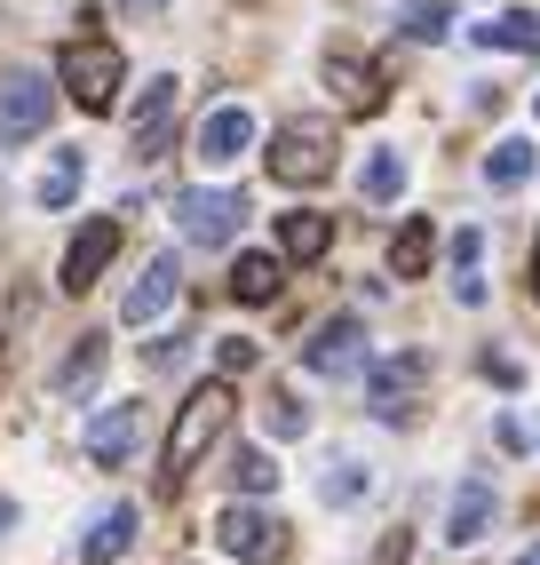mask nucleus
<instances>
[{"mask_svg":"<svg viewBox=\"0 0 540 565\" xmlns=\"http://www.w3.org/2000/svg\"><path fill=\"white\" fill-rule=\"evenodd\" d=\"M223 423H230V383H199L175 406V430H168V455H160V486H168V494L199 470V455L223 438Z\"/></svg>","mask_w":540,"mask_h":565,"instance_id":"1","label":"nucleus"},{"mask_svg":"<svg viewBox=\"0 0 540 565\" xmlns=\"http://www.w3.org/2000/svg\"><path fill=\"white\" fill-rule=\"evenodd\" d=\"M56 81H64V96L80 104V111H111V104H120V88H128V64H120V49H111V41L80 32V41L64 49Z\"/></svg>","mask_w":540,"mask_h":565,"instance_id":"2","label":"nucleus"},{"mask_svg":"<svg viewBox=\"0 0 540 565\" xmlns=\"http://www.w3.org/2000/svg\"><path fill=\"white\" fill-rule=\"evenodd\" d=\"M270 175L279 183H326L334 175V128L326 120H287L270 136Z\"/></svg>","mask_w":540,"mask_h":565,"instance_id":"3","label":"nucleus"},{"mask_svg":"<svg viewBox=\"0 0 540 565\" xmlns=\"http://www.w3.org/2000/svg\"><path fill=\"white\" fill-rule=\"evenodd\" d=\"M215 542L239 557V565H287V518H270L255 502H230L215 518Z\"/></svg>","mask_w":540,"mask_h":565,"instance_id":"4","label":"nucleus"},{"mask_svg":"<svg viewBox=\"0 0 540 565\" xmlns=\"http://www.w3.org/2000/svg\"><path fill=\"white\" fill-rule=\"evenodd\" d=\"M239 223H247V200H239V192H207V183L175 192V232H183L191 247H223Z\"/></svg>","mask_w":540,"mask_h":565,"instance_id":"5","label":"nucleus"},{"mask_svg":"<svg viewBox=\"0 0 540 565\" xmlns=\"http://www.w3.org/2000/svg\"><path fill=\"white\" fill-rule=\"evenodd\" d=\"M48 111H56V88L41 81V72H9L0 81V143H24V136H41L48 128Z\"/></svg>","mask_w":540,"mask_h":565,"instance_id":"6","label":"nucleus"},{"mask_svg":"<svg viewBox=\"0 0 540 565\" xmlns=\"http://www.w3.org/2000/svg\"><path fill=\"white\" fill-rule=\"evenodd\" d=\"M175 104H183V88L168 81V72H160V81H143V104L128 111V136H136L143 160H160L168 143H175Z\"/></svg>","mask_w":540,"mask_h":565,"instance_id":"7","label":"nucleus"},{"mask_svg":"<svg viewBox=\"0 0 540 565\" xmlns=\"http://www.w3.org/2000/svg\"><path fill=\"white\" fill-rule=\"evenodd\" d=\"M358 359H366V327L342 311V319H326L311 343H302V366L311 374H326V383H342V374H358Z\"/></svg>","mask_w":540,"mask_h":565,"instance_id":"8","label":"nucleus"},{"mask_svg":"<svg viewBox=\"0 0 540 565\" xmlns=\"http://www.w3.org/2000/svg\"><path fill=\"white\" fill-rule=\"evenodd\" d=\"M136 430H143V406H104L96 423L80 430V455H88L96 470H120V462L136 455Z\"/></svg>","mask_w":540,"mask_h":565,"instance_id":"9","label":"nucleus"},{"mask_svg":"<svg viewBox=\"0 0 540 565\" xmlns=\"http://www.w3.org/2000/svg\"><path fill=\"white\" fill-rule=\"evenodd\" d=\"M111 255H120V223L104 215V223H88V232L64 247V295H88V287H96V271H104Z\"/></svg>","mask_w":540,"mask_h":565,"instance_id":"10","label":"nucleus"},{"mask_svg":"<svg viewBox=\"0 0 540 565\" xmlns=\"http://www.w3.org/2000/svg\"><path fill=\"white\" fill-rule=\"evenodd\" d=\"M247 143H255V111H247V104H223L215 120H199V168L247 160Z\"/></svg>","mask_w":540,"mask_h":565,"instance_id":"11","label":"nucleus"},{"mask_svg":"<svg viewBox=\"0 0 540 565\" xmlns=\"http://www.w3.org/2000/svg\"><path fill=\"white\" fill-rule=\"evenodd\" d=\"M168 303H175V255H151L143 271H136V287L120 295V319H128V327H151Z\"/></svg>","mask_w":540,"mask_h":565,"instance_id":"12","label":"nucleus"},{"mask_svg":"<svg viewBox=\"0 0 540 565\" xmlns=\"http://www.w3.org/2000/svg\"><path fill=\"white\" fill-rule=\"evenodd\" d=\"M493 518H500V494H493L485 478H469V486L453 494V510H445V534H453V550L485 542V534H493Z\"/></svg>","mask_w":540,"mask_h":565,"instance_id":"13","label":"nucleus"},{"mask_svg":"<svg viewBox=\"0 0 540 565\" xmlns=\"http://www.w3.org/2000/svg\"><path fill=\"white\" fill-rule=\"evenodd\" d=\"M421 383H430V366H421V359H381V366H374V414H390V423H398V414H413Z\"/></svg>","mask_w":540,"mask_h":565,"instance_id":"14","label":"nucleus"},{"mask_svg":"<svg viewBox=\"0 0 540 565\" xmlns=\"http://www.w3.org/2000/svg\"><path fill=\"white\" fill-rule=\"evenodd\" d=\"M469 41L477 49H500V56H540V17L532 9H500L485 24H469Z\"/></svg>","mask_w":540,"mask_h":565,"instance_id":"15","label":"nucleus"},{"mask_svg":"<svg viewBox=\"0 0 540 565\" xmlns=\"http://www.w3.org/2000/svg\"><path fill=\"white\" fill-rule=\"evenodd\" d=\"M326 88H334V104L350 111V120H366V111H381V81L366 64H350V56H326Z\"/></svg>","mask_w":540,"mask_h":565,"instance_id":"16","label":"nucleus"},{"mask_svg":"<svg viewBox=\"0 0 540 565\" xmlns=\"http://www.w3.org/2000/svg\"><path fill=\"white\" fill-rule=\"evenodd\" d=\"M279 247H287V263H318V255L334 247V215H318V207L279 215Z\"/></svg>","mask_w":540,"mask_h":565,"instance_id":"17","label":"nucleus"},{"mask_svg":"<svg viewBox=\"0 0 540 565\" xmlns=\"http://www.w3.org/2000/svg\"><path fill=\"white\" fill-rule=\"evenodd\" d=\"M136 525H143V518H136V502L104 510V518H96V534L80 542V557H88V565H111V557H128V550H136Z\"/></svg>","mask_w":540,"mask_h":565,"instance_id":"18","label":"nucleus"},{"mask_svg":"<svg viewBox=\"0 0 540 565\" xmlns=\"http://www.w3.org/2000/svg\"><path fill=\"white\" fill-rule=\"evenodd\" d=\"M279 287H287L279 255H239L230 263V303H279Z\"/></svg>","mask_w":540,"mask_h":565,"instance_id":"19","label":"nucleus"},{"mask_svg":"<svg viewBox=\"0 0 540 565\" xmlns=\"http://www.w3.org/2000/svg\"><path fill=\"white\" fill-rule=\"evenodd\" d=\"M532 168H540V152H532L525 136H509V143H493V152H485V183H493V192H517V183H532Z\"/></svg>","mask_w":540,"mask_h":565,"instance_id":"20","label":"nucleus"},{"mask_svg":"<svg viewBox=\"0 0 540 565\" xmlns=\"http://www.w3.org/2000/svg\"><path fill=\"white\" fill-rule=\"evenodd\" d=\"M390 271H398V279H421V271H430V223H421V215L398 223V239H390Z\"/></svg>","mask_w":540,"mask_h":565,"instance_id":"21","label":"nucleus"},{"mask_svg":"<svg viewBox=\"0 0 540 565\" xmlns=\"http://www.w3.org/2000/svg\"><path fill=\"white\" fill-rule=\"evenodd\" d=\"M80 183H88V160L80 152H56L48 175H41V207H72V200H80Z\"/></svg>","mask_w":540,"mask_h":565,"instance_id":"22","label":"nucleus"},{"mask_svg":"<svg viewBox=\"0 0 540 565\" xmlns=\"http://www.w3.org/2000/svg\"><path fill=\"white\" fill-rule=\"evenodd\" d=\"M96 374H104V334H80V351H72V359L56 366V391H64V398H80V391L96 383Z\"/></svg>","mask_w":540,"mask_h":565,"instance_id":"23","label":"nucleus"},{"mask_svg":"<svg viewBox=\"0 0 540 565\" xmlns=\"http://www.w3.org/2000/svg\"><path fill=\"white\" fill-rule=\"evenodd\" d=\"M358 192H366L374 207H390V200L406 192V160H398V152H374V160L358 168Z\"/></svg>","mask_w":540,"mask_h":565,"instance_id":"24","label":"nucleus"},{"mask_svg":"<svg viewBox=\"0 0 540 565\" xmlns=\"http://www.w3.org/2000/svg\"><path fill=\"white\" fill-rule=\"evenodd\" d=\"M445 24H453L445 0H406V9H398V32H406V41H445Z\"/></svg>","mask_w":540,"mask_h":565,"instance_id":"25","label":"nucleus"},{"mask_svg":"<svg viewBox=\"0 0 540 565\" xmlns=\"http://www.w3.org/2000/svg\"><path fill=\"white\" fill-rule=\"evenodd\" d=\"M230 486H247V494H270V486H279V462H270L262 446H230Z\"/></svg>","mask_w":540,"mask_h":565,"instance_id":"26","label":"nucleus"},{"mask_svg":"<svg viewBox=\"0 0 540 565\" xmlns=\"http://www.w3.org/2000/svg\"><path fill=\"white\" fill-rule=\"evenodd\" d=\"M262 423H270V438H302V430H311V414H302V398H294V391H270Z\"/></svg>","mask_w":540,"mask_h":565,"instance_id":"27","label":"nucleus"},{"mask_svg":"<svg viewBox=\"0 0 540 565\" xmlns=\"http://www.w3.org/2000/svg\"><path fill=\"white\" fill-rule=\"evenodd\" d=\"M358 494H366V462H342V470L326 478V510H350Z\"/></svg>","mask_w":540,"mask_h":565,"instance_id":"28","label":"nucleus"},{"mask_svg":"<svg viewBox=\"0 0 540 565\" xmlns=\"http://www.w3.org/2000/svg\"><path fill=\"white\" fill-rule=\"evenodd\" d=\"M255 366V343L247 334H223V374H247Z\"/></svg>","mask_w":540,"mask_h":565,"instance_id":"29","label":"nucleus"},{"mask_svg":"<svg viewBox=\"0 0 540 565\" xmlns=\"http://www.w3.org/2000/svg\"><path fill=\"white\" fill-rule=\"evenodd\" d=\"M406 557H413V534H406V525H398V534H390V542H381V550H374V565H406Z\"/></svg>","mask_w":540,"mask_h":565,"instance_id":"30","label":"nucleus"},{"mask_svg":"<svg viewBox=\"0 0 540 565\" xmlns=\"http://www.w3.org/2000/svg\"><path fill=\"white\" fill-rule=\"evenodd\" d=\"M120 17H128V24H160L168 0H120Z\"/></svg>","mask_w":540,"mask_h":565,"instance_id":"31","label":"nucleus"},{"mask_svg":"<svg viewBox=\"0 0 540 565\" xmlns=\"http://www.w3.org/2000/svg\"><path fill=\"white\" fill-rule=\"evenodd\" d=\"M477 255H485V239H477V232H461V239H453V271H469Z\"/></svg>","mask_w":540,"mask_h":565,"instance_id":"32","label":"nucleus"},{"mask_svg":"<svg viewBox=\"0 0 540 565\" xmlns=\"http://www.w3.org/2000/svg\"><path fill=\"white\" fill-rule=\"evenodd\" d=\"M532 295H540V247H532Z\"/></svg>","mask_w":540,"mask_h":565,"instance_id":"33","label":"nucleus"},{"mask_svg":"<svg viewBox=\"0 0 540 565\" xmlns=\"http://www.w3.org/2000/svg\"><path fill=\"white\" fill-rule=\"evenodd\" d=\"M517 565H540V542H532V550H525V557H517Z\"/></svg>","mask_w":540,"mask_h":565,"instance_id":"34","label":"nucleus"},{"mask_svg":"<svg viewBox=\"0 0 540 565\" xmlns=\"http://www.w3.org/2000/svg\"><path fill=\"white\" fill-rule=\"evenodd\" d=\"M9 518H17V510H9V502H0V525H9Z\"/></svg>","mask_w":540,"mask_h":565,"instance_id":"35","label":"nucleus"},{"mask_svg":"<svg viewBox=\"0 0 540 565\" xmlns=\"http://www.w3.org/2000/svg\"><path fill=\"white\" fill-rule=\"evenodd\" d=\"M0 366H9V343H0Z\"/></svg>","mask_w":540,"mask_h":565,"instance_id":"36","label":"nucleus"}]
</instances>
